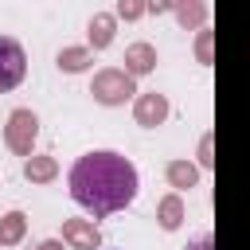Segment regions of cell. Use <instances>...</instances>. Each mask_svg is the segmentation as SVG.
I'll list each match as a JSON object with an SVG mask.
<instances>
[{
    "mask_svg": "<svg viewBox=\"0 0 250 250\" xmlns=\"http://www.w3.org/2000/svg\"><path fill=\"white\" fill-rule=\"evenodd\" d=\"M66 184H70V199L82 211H90L94 219H105V215L125 211L137 199L141 176L129 156H121L113 148H94L70 164Z\"/></svg>",
    "mask_w": 250,
    "mask_h": 250,
    "instance_id": "6da1fadb",
    "label": "cell"
},
{
    "mask_svg": "<svg viewBox=\"0 0 250 250\" xmlns=\"http://www.w3.org/2000/svg\"><path fill=\"white\" fill-rule=\"evenodd\" d=\"M90 94L98 105H125L129 98H137V78L125 70V66H102L90 82Z\"/></svg>",
    "mask_w": 250,
    "mask_h": 250,
    "instance_id": "7a4b0ae2",
    "label": "cell"
},
{
    "mask_svg": "<svg viewBox=\"0 0 250 250\" xmlns=\"http://www.w3.org/2000/svg\"><path fill=\"white\" fill-rule=\"evenodd\" d=\"M35 137H39V117L31 109H12L8 121H4V145L16 152V156H31L35 152Z\"/></svg>",
    "mask_w": 250,
    "mask_h": 250,
    "instance_id": "3957f363",
    "label": "cell"
},
{
    "mask_svg": "<svg viewBox=\"0 0 250 250\" xmlns=\"http://www.w3.org/2000/svg\"><path fill=\"white\" fill-rule=\"evenodd\" d=\"M23 74H27V51H23V43L12 39V35H0V94L16 90L23 82Z\"/></svg>",
    "mask_w": 250,
    "mask_h": 250,
    "instance_id": "277c9868",
    "label": "cell"
},
{
    "mask_svg": "<svg viewBox=\"0 0 250 250\" xmlns=\"http://www.w3.org/2000/svg\"><path fill=\"white\" fill-rule=\"evenodd\" d=\"M168 98L164 94H156V90H145V94H137L133 98V121L137 125H145V129H156V125H164L168 121Z\"/></svg>",
    "mask_w": 250,
    "mask_h": 250,
    "instance_id": "5b68a950",
    "label": "cell"
},
{
    "mask_svg": "<svg viewBox=\"0 0 250 250\" xmlns=\"http://www.w3.org/2000/svg\"><path fill=\"white\" fill-rule=\"evenodd\" d=\"M62 242L70 250H98L102 246L98 223L94 219H62Z\"/></svg>",
    "mask_w": 250,
    "mask_h": 250,
    "instance_id": "8992f818",
    "label": "cell"
},
{
    "mask_svg": "<svg viewBox=\"0 0 250 250\" xmlns=\"http://www.w3.org/2000/svg\"><path fill=\"white\" fill-rule=\"evenodd\" d=\"M86 39H90V51H105L117 39V12H94L86 23Z\"/></svg>",
    "mask_w": 250,
    "mask_h": 250,
    "instance_id": "52a82bcc",
    "label": "cell"
},
{
    "mask_svg": "<svg viewBox=\"0 0 250 250\" xmlns=\"http://www.w3.org/2000/svg\"><path fill=\"white\" fill-rule=\"evenodd\" d=\"M125 70H129L133 78L152 74V70H156V47H152V43H145V39L129 43V47H125Z\"/></svg>",
    "mask_w": 250,
    "mask_h": 250,
    "instance_id": "ba28073f",
    "label": "cell"
},
{
    "mask_svg": "<svg viewBox=\"0 0 250 250\" xmlns=\"http://www.w3.org/2000/svg\"><path fill=\"white\" fill-rule=\"evenodd\" d=\"M23 180H27V184H55V180H59V160L47 156V152L23 156Z\"/></svg>",
    "mask_w": 250,
    "mask_h": 250,
    "instance_id": "9c48e42d",
    "label": "cell"
},
{
    "mask_svg": "<svg viewBox=\"0 0 250 250\" xmlns=\"http://www.w3.org/2000/svg\"><path fill=\"white\" fill-rule=\"evenodd\" d=\"M184 219H188L184 195H180V191H168V195L156 203V223H160V230H180Z\"/></svg>",
    "mask_w": 250,
    "mask_h": 250,
    "instance_id": "30bf717a",
    "label": "cell"
},
{
    "mask_svg": "<svg viewBox=\"0 0 250 250\" xmlns=\"http://www.w3.org/2000/svg\"><path fill=\"white\" fill-rule=\"evenodd\" d=\"M164 180H168L172 191H191L199 184V164H191V160H168Z\"/></svg>",
    "mask_w": 250,
    "mask_h": 250,
    "instance_id": "8fae6325",
    "label": "cell"
},
{
    "mask_svg": "<svg viewBox=\"0 0 250 250\" xmlns=\"http://www.w3.org/2000/svg\"><path fill=\"white\" fill-rule=\"evenodd\" d=\"M172 12H176V20H180L184 31L207 27V0H172Z\"/></svg>",
    "mask_w": 250,
    "mask_h": 250,
    "instance_id": "7c38bea8",
    "label": "cell"
},
{
    "mask_svg": "<svg viewBox=\"0 0 250 250\" xmlns=\"http://www.w3.org/2000/svg\"><path fill=\"white\" fill-rule=\"evenodd\" d=\"M90 62H94V51L90 47H62L55 55V66L62 74H82V70H90Z\"/></svg>",
    "mask_w": 250,
    "mask_h": 250,
    "instance_id": "4fadbf2b",
    "label": "cell"
},
{
    "mask_svg": "<svg viewBox=\"0 0 250 250\" xmlns=\"http://www.w3.org/2000/svg\"><path fill=\"white\" fill-rule=\"evenodd\" d=\"M27 234V215L23 211H4L0 215V246H20Z\"/></svg>",
    "mask_w": 250,
    "mask_h": 250,
    "instance_id": "5bb4252c",
    "label": "cell"
},
{
    "mask_svg": "<svg viewBox=\"0 0 250 250\" xmlns=\"http://www.w3.org/2000/svg\"><path fill=\"white\" fill-rule=\"evenodd\" d=\"M117 20H125V23H133V20H141L145 12H148V0H117Z\"/></svg>",
    "mask_w": 250,
    "mask_h": 250,
    "instance_id": "9a60e30c",
    "label": "cell"
},
{
    "mask_svg": "<svg viewBox=\"0 0 250 250\" xmlns=\"http://www.w3.org/2000/svg\"><path fill=\"white\" fill-rule=\"evenodd\" d=\"M195 55H199V62H203V66H211V31H207V27H199V39H195Z\"/></svg>",
    "mask_w": 250,
    "mask_h": 250,
    "instance_id": "2e32d148",
    "label": "cell"
},
{
    "mask_svg": "<svg viewBox=\"0 0 250 250\" xmlns=\"http://www.w3.org/2000/svg\"><path fill=\"white\" fill-rule=\"evenodd\" d=\"M215 164V156H211V133L199 141V168H211Z\"/></svg>",
    "mask_w": 250,
    "mask_h": 250,
    "instance_id": "e0dca14e",
    "label": "cell"
},
{
    "mask_svg": "<svg viewBox=\"0 0 250 250\" xmlns=\"http://www.w3.org/2000/svg\"><path fill=\"white\" fill-rule=\"evenodd\" d=\"M184 250H215V238H211V234H203V238H195V242H188Z\"/></svg>",
    "mask_w": 250,
    "mask_h": 250,
    "instance_id": "ac0fdd59",
    "label": "cell"
},
{
    "mask_svg": "<svg viewBox=\"0 0 250 250\" xmlns=\"http://www.w3.org/2000/svg\"><path fill=\"white\" fill-rule=\"evenodd\" d=\"M148 12L152 16H164V12H172V0H148Z\"/></svg>",
    "mask_w": 250,
    "mask_h": 250,
    "instance_id": "d6986e66",
    "label": "cell"
},
{
    "mask_svg": "<svg viewBox=\"0 0 250 250\" xmlns=\"http://www.w3.org/2000/svg\"><path fill=\"white\" fill-rule=\"evenodd\" d=\"M35 250H66V242H62V238H43Z\"/></svg>",
    "mask_w": 250,
    "mask_h": 250,
    "instance_id": "ffe728a7",
    "label": "cell"
}]
</instances>
